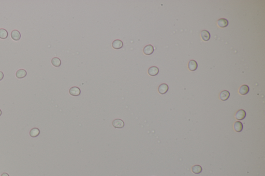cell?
I'll return each instance as SVG.
<instances>
[{
  "instance_id": "cell-14",
  "label": "cell",
  "mask_w": 265,
  "mask_h": 176,
  "mask_svg": "<svg viewBox=\"0 0 265 176\" xmlns=\"http://www.w3.org/2000/svg\"><path fill=\"white\" fill-rule=\"evenodd\" d=\"M249 91V87L247 85H242L239 89V92L242 95H244L247 94Z\"/></svg>"
},
{
  "instance_id": "cell-1",
  "label": "cell",
  "mask_w": 265,
  "mask_h": 176,
  "mask_svg": "<svg viewBox=\"0 0 265 176\" xmlns=\"http://www.w3.org/2000/svg\"><path fill=\"white\" fill-rule=\"evenodd\" d=\"M113 126L117 129H121L124 126V121L120 119H116L112 122Z\"/></svg>"
},
{
  "instance_id": "cell-11",
  "label": "cell",
  "mask_w": 265,
  "mask_h": 176,
  "mask_svg": "<svg viewBox=\"0 0 265 176\" xmlns=\"http://www.w3.org/2000/svg\"><path fill=\"white\" fill-rule=\"evenodd\" d=\"M218 25L220 28H225L228 25V21L227 19L222 18L218 21Z\"/></svg>"
},
{
  "instance_id": "cell-12",
  "label": "cell",
  "mask_w": 265,
  "mask_h": 176,
  "mask_svg": "<svg viewBox=\"0 0 265 176\" xmlns=\"http://www.w3.org/2000/svg\"><path fill=\"white\" fill-rule=\"evenodd\" d=\"M188 67H189V69L191 71H194L196 70V69L197 68L198 65H197V62H196L195 60H190V61H189Z\"/></svg>"
},
{
  "instance_id": "cell-8",
  "label": "cell",
  "mask_w": 265,
  "mask_h": 176,
  "mask_svg": "<svg viewBox=\"0 0 265 176\" xmlns=\"http://www.w3.org/2000/svg\"><path fill=\"white\" fill-rule=\"evenodd\" d=\"M168 86L166 84H161L159 87V89H158V90H159V92L161 94H166L167 91L168 90Z\"/></svg>"
},
{
  "instance_id": "cell-3",
  "label": "cell",
  "mask_w": 265,
  "mask_h": 176,
  "mask_svg": "<svg viewBox=\"0 0 265 176\" xmlns=\"http://www.w3.org/2000/svg\"><path fill=\"white\" fill-rule=\"evenodd\" d=\"M246 116V112L243 110H239L237 113H236V119L239 120H241L244 119Z\"/></svg>"
},
{
  "instance_id": "cell-18",
  "label": "cell",
  "mask_w": 265,
  "mask_h": 176,
  "mask_svg": "<svg viewBox=\"0 0 265 176\" xmlns=\"http://www.w3.org/2000/svg\"><path fill=\"white\" fill-rule=\"evenodd\" d=\"M51 63L52 65L55 67H58L61 65V61L60 59L58 58H53L51 60Z\"/></svg>"
},
{
  "instance_id": "cell-4",
  "label": "cell",
  "mask_w": 265,
  "mask_h": 176,
  "mask_svg": "<svg viewBox=\"0 0 265 176\" xmlns=\"http://www.w3.org/2000/svg\"><path fill=\"white\" fill-rule=\"evenodd\" d=\"M143 51H144V54L146 55H151L154 52V48L152 45L149 44V45H146L144 48Z\"/></svg>"
},
{
  "instance_id": "cell-21",
  "label": "cell",
  "mask_w": 265,
  "mask_h": 176,
  "mask_svg": "<svg viewBox=\"0 0 265 176\" xmlns=\"http://www.w3.org/2000/svg\"><path fill=\"white\" fill-rule=\"evenodd\" d=\"M1 176H9V175L7 174V173H3L2 174Z\"/></svg>"
},
{
  "instance_id": "cell-10",
  "label": "cell",
  "mask_w": 265,
  "mask_h": 176,
  "mask_svg": "<svg viewBox=\"0 0 265 176\" xmlns=\"http://www.w3.org/2000/svg\"><path fill=\"white\" fill-rule=\"evenodd\" d=\"M230 96V93L227 90H224L222 91L220 95V98L222 101L227 100Z\"/></svg>"
},
{
  "instance_id": "cell-19",
  "label": "cell",
  "mask_w": 265,
  "mask_h": 176,
  "mask_svg": "<svg viewBox=\"0 0 265 176\" xmlns=\"http://www.w3.org/2000/svg\"><path fill=\"white\" fill-rule=\"evenodd\" d=\"M8 37V32L4 29H0V38L6 39Z\"/></svg>"
},
{
  "instance_id": "cell-9",
  "label": "cell",
  "mask_w": 265,
  "mask_h": 176,
  "mask_svg": "<svg viewBox=\"0 0 265 176\" xmlns=\"http://www.w3.org/2000/svg\"><path fill=\"white\" fill-rule=\"evenodd\" d=\"M27 74V73L26 70H25L24 69H19L18 71H17L16 75L17 77H18V79H22V78L26 77Z\"/></svg>"
},
{
  "instance_id": "cell-16",
  "label": "cell",
  "mask_w": 265,
  "mask_h": 176,
  "mask_svg": "<svg viewBox=\"0 0 265 176\" xmlns=\"http://www.w3.org/2000/svg\"><path fill=\"white\" fill-rule=\"evenodd\" d=\"M40 134V130L36 128H33L30 132V135L32 137H36L37 136H38Z\"/></svg>"
},
{
  "instance_id": "cell-20",
  "label": "cell",
  "mask_w": 265,
  "mask_h": 176,
  "mask_svg": "<svg viewBox=\"0 0 265 176\" xmlns=\"http://www.w3.org/2000/svg\"><path fill=\"white\" fill-rule=\"evenodd\" d=\"M4 77V74L2 72L0 71V81H1Z\"/></svg>"
},
{
  "instance_id": "cell-7",
  "label": "cell",
  "mask_w": 265,
  "mask_h": 176,
  "mask_svg": "<svg viewBox=\"0 0 265 176\" xmlns=\"http://www.w3.org/2000/svg\"><path fill=\"white\" fill-rule=\"evenodd\" d=\"M11 37L13 40L18 41L21 38V34L17 30H14L11 33Z\"/></svg>"
},
{
  "instance_id": "cell-2",
  "label": "cell",
  "mask_w": 265,
  "mask_h": 176,
  "mask_svg": "<svg viewBox=\"0 0 265 176\" xmlns=\"http://www.w3.org/2000/svg\"><path fill=\"white\" fill-rule=\"evenodd\" d=\"M69 92L73 96H78L80 95L81 90H80V88H78V87L74 86V87L70 88V89L69 90Z\"/></svg>"
},
{
  "instance_id": "cell-15",
  "label": "cell",
  "mask_w": 265,
  "mask_h": 176,
  "mask_svg": "<svg viewBox=\"0 0 265 176\" xmlns=\"http://www.w3.org/2000/svg\"><path fill=\"white\" fill-rule=\"evenodd\" d=\"M192 170L195 174H199L202 172V167L199 165H196L192 167Z\"/></svg>"
},
{
  "instance_id": "cell-5",
  "label": "cell",
  "mask_w": 265,
  "mask_h": 176,
  "mask_svg": "<svg viewBox=\"0 0 265 176\" xmlns=\"http://www.w3.org/2000/svg\"><path fill=\"white\" fill-rule=\"evenodd\" d=\"M123 46V43L121 40H115L112 43V46L115 49H120Z\"/></svg>"
},
{
  "instance_id": "cell-13",
  "label": "cell",
  "mask_w": 265,
  "mask_h": 176,
  "mask_svg": "<svg viewBox=\"0 0 265 176\" xmlns=\"http://www.w3.org/2000/svg\"><path fill=\"white\" fill-rule=\"evenodd\" d=\"M201 37L203 40L208 41L210 38V34L206 30H203L201 32Z\"/></svg>"
},
{
  "instance_id": "cell-6",
  "label": "cell",
  "mask_w": 265,
  "mask_h": 176,
  "mask_svg": "<svg viewBox=\"0 0 265 176\" xmlns=\"http://www.w3.org/2000/svg\"><path fill=\"white\" fill-rule=\"evenodd\" d=\"M148 74L151 76H155L159 73V69L155 66H152L148 69Z\"/></svg>"
},
{
  "instance_id": "cell-22",
  "label": "cell",
  "mask_w": 265,
  "mask_h": 176,
  "mask_svg": "<svg viewBox=\"0 0 265 176\" xmlns=\"http://www.w3.org/2000/svg\"><path fill=\"white\" fill-rule=\"evenodd\" d=\"M1 115H2V111H1V110H0V116H1Z\"/></svg>"
},
{
  "instance_id": "cell-17",
  "label": "cell",
  "mask_w": 265,
  "mask_h": 176,
  "mask_svg": "<svg viewBox=\"0 0 265 176\" xmlns=\"http://www.w3.org/2000/svg\"><path fill=\"white\" fill-rule=\"evenodd\" d=\"M234 129L236 132H241L243 129V125L240 121H236L234 124Z\"/></svg>"
}]
</instances>
